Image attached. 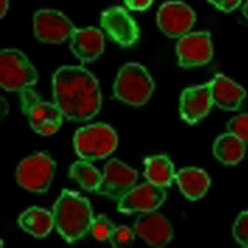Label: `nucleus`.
<instances>
[{
    "label": "nucleus",
    "mask_w": 248,
    "mask_h": 248,
    "mask_svg": "<svg viewBox=\"0 0 248 248\" xmlns=\"http://www.w3.org/2000/svg\"><path fill=\"white\" fill-rule=\"evenodd\" d=\"M55 103L65 118L86 122L99 112L102 94L96 77L81 66H62L52 77Z\"/></svg>",
    "instance_id": "obj_1"
},
{
    "label": "nucleus",
    "mask_w": 248,
    "mask_h": 248,
    "mask_svg": "<svg viewBox=\"0 0 248 248\" xmlns=\"http://www.w3.org/2000/svg\"><path fill=\"white\" fill-rule=\"evenodd\" d=\"M55 229L66 242L74 243L85 237L93 222V210L88 199L78 192L63 189L52 209Z\"/></svg>",
    "instance_id": "obj_2"
},
{
    "label": "nucleus",
    "mask_w": 248,
    "mask_h": 248,
    "mask_svg": "<svg viewBox=\"0 0 248 248\" xmlns=\"http://www.w3.org/2000/svg\"><path fill=\"white\" fill-rule=\"evenodd\" d=\"M113 91L119 101L133 107H141L154 92V81L147 68L132 62L119 70Z\"/></svg>",
    "instance_id": "obj_3"
},
{
    "label": "nucleus",
    "mask_w": 248,
    "mask_h": 248,
    "mask_svg": "<svg viewBox=\"0 0 248 248\" xmlns=\"http://www.w3.org/2000/svg\"><path fill=\"white\" fill-rule=\"evenodd\" d=\"M118 145L116 130L108 124H91L75 133L74 147L83 160L94 161L109 156Z\"/></svg>",
    "instance_id": "obj_4"
},
{
    "label": "nucleus",
    "mask_w": 248,
    "mask_h": 248,
    "mask_svg": "<svg viewBox=\"0 0 248 248\" xmlns=\"http://www.w3.org/2000/svg\"><path fill=\"white\" fill-rule=\"evenodd\" d=\"M37 83V71L30 60L16 48H4L0 54V86L9 92H21Z\"/></svg>",
    "instance_id": "obj_5"
},
{
    "label": "nucleus",
    "mask_w": 248,
    "mask_h": 248,
    "mask_svg": "<svg viewBox=\"0 0 248 248\" xmlns=\"http://www.w3.org/2000/svg\"><path fill=\"white\" fill-rule=\"evenodd\" d=\"M21 108L28 116L31 128L40 136H54L61 128L65 117L55 102L43 101L31 88L21 91Z\"/></svg>",
    "instance_id": "obj_6"
},
{
    "label": "nucleus",
    "mask_w": 248,
    "mask_h": 248,
    "mask_svg": "<svg viewBox=\"0 0 248 248\" xmlns=\"http://www.w3.org/2000/svg\"><path fill=\"white\" fill-rule=\"evenodd\" d=\"M56 164L46 153H35L20 161L15 171L17 184L30 192H46L54 179Z\"/></svg>",
    "instance_id": "obj_7"
},
{
    "label": "nucleus",
    "mask_w": 248,
    "mask_h": 248,
    "mask_svg": "<svg viewBox=\"0 0 248 248\" xmlns=\"http://www.w3.org/2000/svg\"><path fill=\"white\" fill-rule=\"evenodd\" d=\"M34 34L45 44H60L71 39L76 28L63 13L55 9H40L34 14Z\"/></svg>",
    "instance_id": "obj_8"
},
{
    "label": "nucleus",
    "mask_w": 248,
    "mask_h": 248,
    "mask_svg": "<svg viewBox=\"0 0 248 248\" xmlns=\"http://www.w3.org/2000/svg\"><path fill=\"white\" fill-rule=\"evenodd\" d=\"M179 65L184 68L203 66L214 56V45L209 31H194L179 37L176 44Z\"/></svg>",
    "instance_id": "obj_9"
},
{
    "label": "nucleus",
    "mask_w": 248,
    "mask_h": 248,
    "mask_svg": "<svg viewBox=\"0 0 248 248\" xmlns=\"http://www.w3.org/2000/svg\"><path fill=\"white\" fill-rule=\"evenodd\" d=\"M138 172L118 159H110L105 167L102 180L96 192L112 200L119 201L136 186Z\"/></svg>",
    "instance_id": "obj_10"
},
{
    "label": "nucleus",
    "mask_w": 248,
    "mask_h": 248,
    "mask_svg": "<svg viewBox=\"0 0 248 248\" xmlns=\"http://www.w3.org/2000/svg\"><path fill=\"white\" fill-rule=\"evenodd\" d=\"M196 21V14L189 5L179 0H170L160 5L156 13V23L164 34L170 37L186 35Z\"/></svg>",
    "instance_id": "obj_11"
},
{
    "label": "nucleus",
    "mask_w": 248,
    "mask_h": 248,
    "mask_svg": "<svg viewBox=\"0 0 248 248\" xmlns=\"http://www.w3.org/2000/svg\"><path fill=\"white\" fill-rule=\"evenodd\" d=\"M101 26L108 36L123 47H130L138 41L139 28L136 20L122 6H112L102 13Z\"/></svg>",
    "instance_id": "obj_12"
},
{
    "label": "nucleus",
    "mask_w": 248,
    "mask_h": 248,
    "mask_svg": "<svg viewBox=\"0 0 248 248\" xmlns=\"http://www.w3.org/2000/svg\"><path fill=\"white\" fill-rule=\"evenodd\" d=\"M167 199L164 187L152 183H143L134 186L130 191L124 195L118 201L117 210L122 214H136V212H152L163 205Z\"/></svg>",
    "instance_id": "obj_13"
},
{
    "label": "nucleus",
    "mask_w": 248,
    "mask_h": 248,
    "mask_svg": "<svg viewBox=\"0 0 248 248\" xmlns=\"http://www.w3.org/2000/svg\"><path fill=\"white\" fill-rule=\"evenodd\" d=\"M134 232L145 243L153 247L169 245L174 236V230L169 221L158 212H144L137 218Z\"/></svg>",
    "instance_id": "obj_14"
},
{
    "label": "nucleus",
    "mask_w": 248,
    "mask_h": 248,
    "mask_svg": "<svg viewBox=\"0 0 248 248\" xmlns=\"http://www.w3.org/2000/svg\"><path fill=\"white\" fill-rule=\"evenodd\" d=\"M212 105L214 101L207 83L191 86L181 93L179 110L183 121L187 124H196L209 114Z\"/></svg>",
    "instance_id": "obj_15"
},
{
    "label": "nucleus",
    "mask_w": 248,
    "mask_h": 248,
    "mask_svg": "<svg viewBox=\"0 0 248 248\" xmlns=\"http://www.w3.org/2000/svg\"><path fill=\"white\" fill-rule=\"evenodd\" d=\"M71 50L83 63L98 59L105 50V36L99 29H76L71 36Z\"/></svg>",
    "instance_id": "obj_16"
},
{
    "label": "nucleus",
    "mask_w": 248,
    "mask_h": 248,
    "mask_svg": "<svg viewBox=\"0 0 248 248\" xmlns=\"http://www.w3.org/2000/svg\"><path fill=\"white\" fill-rule=\"evenodd\" d=\"M211 91L214 105L223 110L233 112L242 105L246 97V91L242 86L232 81L225 75H216L211 81L207 83Z\"/></svg>",
    "instance_id": "obj_17"
},
{
    "label": "nucleus",
    "mask_w": 248,
    "mask_h": 248,
    "mask_svg": "<svg viewBox=\"0 0 248 248\" xmlns=\"http://www.w3.org/2000/svg\"><path fill=\"white\" fill-rule=\"evenodd\" d=\"M175 180L183 195L190 201L203 198L211 185L209 174L199 168H185L175 175Z\"/></svg>",
    "instance_id": "obj_18"
},
{
    "label": "nucleus",
    "mask_w": 248,
    "mask_h": 248,
    "mask_svg": "<svg viewBox=\"0 0 248 248\" xmlns=\"http://www.w3.org/2000/svg\"><path fill=\"white\" fill-rule=\"evenodd\" d=\"M17 223L25 232L37 238H44L55 227L54 215L41 207H30L21 212L17 218Z\"/></svg>",
    "instance_id": "obj_19"
},
{
    "label": "nucleus",
    "mask_w": 248,
    "mask_h": 248,
    "mask_svg": "<svg viewBox=\"0 0 248 248\" xmlns=\"http://www.w3.org/2000/svg\"><path fill=\"white\" fill-rule=\"evenodd\" d=\"M175 168L168 155H154L144 160V176L149 183L169 187L175 180Z\"/></svg>",
    "instance_id": "obj_20"
},
{
    "label": "nucleus",
    "mask_w": 248,
    "mask_h": 248,
    "mask_svg": "<svg viewBox=\"0 0 248 248\" xmlns=\"http://www.w3.org/2000/svg\"><path fill=\"white\" fill-rule=\"evenodd\" d=\"M215 158L226 165H236L246 154V143L231 133L222 134L215 140L212 147Z\"/></svg>",
    "instance_id": "obj_21"
},
{
    "label": "nucleus",
    "mask_w": 248,
    "mask_h": 248,
    "mask_svg": "<svg viewBox=\"0 0 248 248\" xmlns=\"http://www.w3.org/2000/svg\"><path fill=\"white\" fill-rule=\"evenodd\" d=\"M70 176L87 191H96L102 180V174L91 161L78 160L70 168Z\"/></svg>",
    "instance_id": "obj_22"
},
{
    "label": "nucleus",
    "mask_w": 248,
    "mask_h": 248,
    "mask_svg": "<svg viewBox=\"0 0 248 248\" xmlns=\"http://www.w3.org/2000/svg\"><path fill=\"white\" fill-rule=\"evenodd\" d=\"M114 229H116L114 223L106 215H98L93 218L90 231L94 240L99 242H106V241H109Z\"/></svg>",
    "instance_id": "obj_23"
},
{
    "label": "nucleus",
    "mask_w": 248,
    "mask_h": 248,
    "mask_svg": "<svg viewBox=\"0 0 248 248\" xmlns=\"http://www.w3.org/2000/svg\"><path fill=\"white\" fill-rule=\"evenodd\" d=\"M232 233L237 243L248 248V210H245L237 216Z\"/></svg>",
    "instance_id": "obj_24"
},
{
    "label": "nucleus",
    "mask_w": 248,
    "mask_h": 248,
    "mask_svg": "<svg viewBox=\"0 0 248 248\" xmlns=\"http://www.w3.org/2000/svg\"><path fill=\"white\" fill-rule=\"evenodd\" d=\"M227 130L229 133L236 136L237 138L245 141L246 144H248V113L233 117L227 123Z\"/></svg>",
    "instance_id": "obj_25"
},
{
    "label": "nucleus",
    "mask_w": 248,
    "mask_h": 248,
    "mask_svg": "<svg viewBox=\"0 0 248 248\" xmlns=\"http://www.w3.org/2000/svg\"><path fill=\"white\" fill-rule=\"evenodd\" d=\"M136 236L137 234L134 230L129 229L128 226H118L113 231L109 242L113 247H124V246L132 245L134 242Z\"/></svg>",
    "instance_id": "obj_26"
},
{
    "label": "nucleus",
    "mask_w": 248,
    "mask_h": 248,
    "mask_svg": "<svg viewBox=\"0 0 248 248\" xmlns=\"http://www.w3.org/2000/svg\"><path fill=\"white\" fill-rule=\"evenodd\" d=\"M212 5L216 6L218 10L225 13H231L241 5L242 0H207Z\"/></svg>",
    "instance_id": "obj_27"
},
{
    "label": "nucleus",
    "mask_w": 248,
    "mask_h": 248,
    "mask_svg": "<svg viewBox=\"0 0 248 248\" xmlns=\"http://www.w3.org/2000/svg\"><path fill=\"white\" fill-rule=\"evenodd\" d=\"M154 0H124V3L130 10H136V12H144L147 10L153 4Z\"/></svg>",
    "instance_id": "obj_28"
},
{
    "label": "nucleus",
    "mask_w": 248,
    "mask_h": 248,
    "mask_svg": "<svg viewBox=\"0 0 248 248\" xmlns=\"http://www.w3.org/2000/svg\"><path fill=\"white\" fill-rule=\"evenodd\" d=\"M9 8V0H0V16H5Z\"/></svg>",
    "instance_id": "obj_29"
},
{
    "label": "nucleus",
    "mask_w": 248,
    "mask_h": 248,
    "mask_svg": "<svg viewBox=\"0 0 248 248\" xmlns=\"http://www.w3.org/2000/svg\"><path fill=\"white\" fill-rule=\"evenodd\" d=\"M242 13H243V15H245L246 19H248V0L245 3V5H243Z\"/></svg>",
    "instance_id": "obj_30"
}]
</instances>
